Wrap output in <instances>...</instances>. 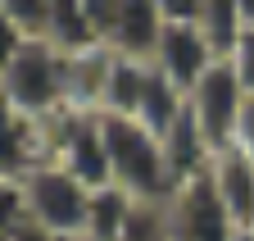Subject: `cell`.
<instances>
[{
    "label": "cell",
    "instance_id": "cell-1",
    "mask_svg": "<svg viewBox=\"0 0 254 241\" xmlns=\"http://www.w3.org/2000/svg\"><path fill=\"white\" fill-rule=\"evenodd\" d=\"M0 96H5L9 114H27V118L64 114L68 109V55H59L41 37L5 32V46H0Z\"/></svg>",
    "mask_w": 254,
    "mask_h": 241
},
{
    "label": "cell",
    "instance_id": "cell-2",
    "mask_svg": "<svg viewBox=\"0 0 254 241\" xmlns=\"http://www.w3.org/2000/svg\"><path fill=\"white\" fill-rule=\"evenodd\" d=\"M100 118H105L114 187L127 191L136 205H164L173 196V173H168V160H164V141L150 137L132 118H114V114H100Z\"/></svg>",
    "mask_w": 254,
    "mask_h": 241
},
{
    "label": "cell",
    "instance_id": "cell-3",
    "mask_svg": "<svg viewBox=\"0 0 254 241\" xmlns=\"http://www.w3.org/2000/svg\"><path fill=\"white\" fill-rule=\"evenodd\" d=\"M18 187L23 196V209L32 223H41L46 232L73 241V237H86V219H91V187H82L77 177L68 168L59 164H41L32 177H23V182H9Z\"/></svg>",
    "mask_w": 254,
    "mask_h": 241
},
{
    "label": "cell",
    "instance_id": "cell-4",
    "mask_svg": "<svg viewBox=\"0 0 254 241\" xmlns=\"http://www.w3.org/2000/svg\"><path fill=\"white\" fill-rule=\"evenodd\" d=\"M50 164L68 168L82 187L105 191L114 187L109 173V146H105V118L100 114H82V109H64L50 118Z\"/></svg>",
    "mask_w": 254,
    "mask_h": 241
},
{
    "label": "cell",
    "instance_id": "cell-5",
    "mask_svg": "<svg viewBox=\"0 0 254 241\" xmlns=\"http://www.w3.org/2000/svg\"><path fill=\"white\" fill-rule=\"evenodd\" d=\"M86 9L95 18V32H100L105 50L154 64L159 37H164V9H159V0H86Z\"/></svg>",
    "mask_w": 254,
    "mask_h": 241
},
{
    "label": "cell",
    "instance_id": "cell-6",
    "mask_svg": "<svg viewBox=\"0 0 254 241\" xmlns=\"http://www.w3.org/2000/svg\"><path fill=\"white\" fill-rule=\"evenodd\" d=\"M186 109H190V118H195V128L209 141L213 155L232 150V141H236V118L245 109V86L236 82V73H232L227 59H218V64L195 82V91L186 96Z\"/></svg>",
    "mask_w": 254,
    "mask_h": 241
},
{
    "label": "cell",
    "instance_id": "cell-7",
    "mask_svg": "<svg viewBox=\"0 0 254 241\" xmlns=\"http://www.w3.org/2000/svg\"><path fill=\"white\" fill-rule=\"evenodd\" d=\"M164 219H168V241H232L236 237L227 205L218 200L213 173H200L190 182H182L164 200Z\"/></svg>",
    "mask_w": 254,
    "mask_h": 241
},
{
    "label": "cell",
    "instance_id": "cell-8",
    "mask_svg": "<svg viewBox=\"0 0 254 241\" xmlns=\"http://www.w3.org/2000/svg\"><path fill=\"white\" fill-rule=\"evenodd\" d=\"M213 64H218V59H213V50L200 37V18L195 23H173V18H164V37H159V50H154V69L164 73L182 96L195 91V82Z\"/></svg>",
    "mask_w": 254,
    "mask_h": 241
},
{
    "label": "cell",
    "instance_id": "cell-9",
    "mask_svg": "<svg viewBox=\"0 0 254 241\" xmlns=\"http://www.w3.org/2000/svg\"><path fill=\"white\" fill-rule=\"evenodd\" d=\"M50 164V118H27L5 109V182H23Z\"/></svg>",
    "mask_w": 254,
    "mask_h": 241
},
{
    "label": "cell",
    "instance_id": "cell-10",
    "mask_svg": "<svg viewBox=\"0 0 254 241\" xmlns=\"http://www.w3.org/2000/svg\"><path fill=\"white\" fill-rule=\"evenodd\" d=\"M213 173V187H218V200L227 205V214L236 228H250L254 223V160L241 155V150H222L209 164Z\"/></svg>",
    "mask_w": 254,
    "mask_h": 241
},
{
    "label": "cell",
    "instance_id": "cell-11",
    "mask_svg": "<svg viewBox=\"0 0 254 241\" xmlns=\"http://www.w3.org/2000/svg\"><path fill=\"white\" fill-rule=\"evenodd\" d=\"M59 55H86L100 50V32H95V18L86 9V0H50V18H46V37Z\"/></svg>",
    "mask_w": 254,
    "mask_h": 241
},
{
    "label": "cell",
    "instance_id": "cell-12",
    "mask_svg": "<svg viewBox=\"0 0 254 241\" xmlns=\"http://www.w3.org/2000/svg\"><path fill=\"white\" fill-rule=\"evenodd\" d=\"M150 69H154L150 59H127V55H114V50H109V78H105L100 114L136 118L141 96H145V82H150Z\"/></svg>",
    "mask_w": 254,
    "mask_h": 241
},
{
    "label": "cell",
    "instance_id": "cell-13",
    "mask_svg": "<svg viewBox=\"0 0 254 241\" xmlns=\"http://www.w3.org/2000/svg\"><path fill=\"white\" fill-rule=\"evenodd\" d=\"M200 37L213 50V59H232L241 37H245L241 0H204L200 5Z\"/></svg>",
    "mask_w": 254,
    "mask_h": 241
},
{
    "label": "cell",
    "instance_id": "cell-14",
    "mask_svg": "<svg viewBox=\"0 0 254 241\" xmlns=\"http://www.w3.org/2000/svg\"><path fill=\"white\" fill-rule=\"evenodd\" d=\"M136 214V200L118 191V187H105L91 196V219H86V237L91 241H123L127 223Z\"/></svg>",
    "mask_w": 254,
    "mask_h": 241
},
{
    "label": "cell",
    "instance_id": "cell-15",
    "mask_svg": "<svg viewBox=\"0 0 254 241\" xmlns=\"http://www.w3.org/2000/svg\"><path fill=\"white\" fill-rule=\"evenodd\" d=\"M123 241H168L164 205H136V214H132V223H127Z\"/></svg>",
    "mask_w": 254,
    "mask_h": 241
},
{
    "label": "cell",
    "instance_id": "cell-16",
    "mask_svg": "<svg viewBox=\"0 0 254 241\" xmlns=\"http://www.w3.org/2000/svg\"><path fill=\"white\" fill-rule=\"evenodd\" d=\"M227 64H232L236 82L245 86V96H254V27H245V37H241V46H236V55Z\"/></svg>",
    "mask_w": 254,
    "mask_h": 241
},
{
    "label": "cell",
    "instance_id": "cell-17",
    "mask_svg": "<svg viewBox=\"0 0 254 241\" xmlns=\"http://www.w3.org/2000/svg\"><path fill=\"white\" fill-rule=\"evenodd\" d=\"M0 241H64V237L46 232L41 223H32L27 214H18V219H0Z\"/></svg>",
    "mask_w": 254,
    "mask_h": 241
},
{
    "label": "cell",
    "instance_id": "cell-18",
    "mask_svg": "<svg viewBox=\"0 0 254 241\" xmlns=\"http://www.w3.org/2000/svg\"><path fill=\"white\" fill-rule=\"evenodd\" d=\"M232 150H241V155L254 160V96H245V109L236 118V141H232Z\"/></svg>",
    "mask_w": 254,
    "mask_h": 241
},
{
    "label": "cell",
    "instance_id": "cell-19",
    "mask_svg": "<svg viewBox=\"0 0 254 241\" xmlns=\"http://www.w3.org/2000/svg\"><path fill=\"white\" fill-rule=\"evenodd\" d=\"M241 18H245V27H254V0H241Z\"/></svg>",
    "mask_w": 254,
    "mask_h": 241
},
{
    "label": "cell",
    "instance_id": "cell-20",
    "mask_svg": "<svg viewBox=\"0 0 254 241\" xmlns=\"http://www.w3.org/2000/svg\"><path fill=\"white\" fill-rule=\"evenodd\" d=\"M232 241H254V232H250V228H236V237H232Z\"/></svg>",
    "mask_w": 254,
    "mask_h": 241
},
{
    "label": "cell",
    "instance_id": "cell-21",
    "mask_svg": "<svg viewBox=\"0 0 254 241\" xmlns=\"http://www.w3.org/2000/svg\"><path fill=\"white\" fill-rule=\"evenodd\" d=\"M73 241H91V237H73Z\"/></svg>",
    "mask_w": 254,
    "mask_h": 241
},
{
    "label": "cell",
    "instance_id": "cell-22",
    "mask_svg": "<svg viewBox=\"0 0 254 241\" xmlns=\"http://www.w3.org/2000/svg\"><path fill=\"white\" fill-rule=\"evenodd\" d=\"M250 232H254V223H250Z\"/></svg>",
    "mask_w": 254,
    "mask_h": 241
}]
</instances>
